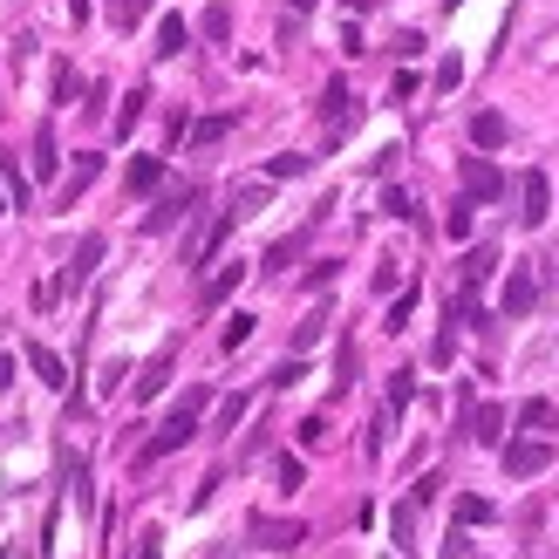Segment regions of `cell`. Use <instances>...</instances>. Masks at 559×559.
<instances>
[{
	"label": "cell",
	"mask_w": 559,
	"mask_h": 559,
	"mask_svg": "<svg viewBox=\"0 0 559 559\" xmlns=\"http://www.w3.org/2000/svg\"><path fill=\"white\" fill-rule=\"evenodd\" d=\"M205 410H212V389H205V382H198V389H185V396L171 403V416L157 423V437L137 450V471H144V464H157V457H171V450H185L191 437H198V416H205Z\"/></svg>",
	"instance_id": "1"
},
{
	"label": "cell",
	"mask_w": 559,
	"mask_h": 559,
	"mask_svg": "<svg viewBox=\"0 0 559 559\" xmlns=\"http://www.w3.org/2000/svg\"><path fill=\"white\" fill-rule=\"evenodd\" d=\"M232 225H239V212H212V225H198L185 239V266H212L219 260V246L232 239Z\"/></svg>",
	"instance_id": "2"
},
{
	"label": "cell",
	"mask_w": 559,
	"mask_h": 559,
	"mask_svg": "<svg viewBox=\"0 0 559 559\" xmlns=\"http://www.w3.org/2000/svg\"><path fill=\"white\" fill-rule=\"evenodd\" d=\"M103 266V232H89V239H75V253H69V266H62V294H75V287H89V273Z\"/></svg>",
	"instance_id": "3"
},
{
	"label": "cell",
	"mask_w": 559,
	"mask_h": 559,
	"mask_svg": "<svg viewBox=\"0 0 559 559\" xmlns=\"http://www.w3.org/2000/svg\"><path fill=\"white\" fill-rule=\"evenodd\" d=\"M512 198H519V225H539L546 212H553V185H546V171H525L519 185H512Z\"/></svg>",
	"instance_id": "4"
},
{
	"label": "cell",
	"mask_w": 559,
	"mask_h": 559,
	"mask_svg": "<svg viewBox=\"0 0 559 559\" xmlns=\"http://www.w3.org/2000/svg\"><path fill=\"white\" fill-rule=\"evenodd\" d=\"M464 198H478V205L505 198V171H498L491 157H464Z\"/></svg>",
	"instance_id": "5"
},
{
	"label": "cell",
	"mask_w": 559,
	"mask_h": 559,
	"mask_svg": "<svg viewBox=\"0 0 559 559\" xmlns=\"http://www.w3.org/2000/svg\"><path fill=\"white\" fill-rule=\"evenodd\" d=\"M532 300H539L532 266H512V273H505V294H498V314H505V321H519V314H532Z\"/></svg>",
	"instance_id": "6"
},
{
	"label": "cell",
	"mask_w": 559,
	"mask_h": 559,
	"mask_svg": "<svg viewBox=\"0 0 559 559\" xmlns=\"http://www.w3.org/2000/svg\"><path fill=\"white\" fill-rule=\"evenodd\" d=\"M191 205H198V185H178V191H164V198H157V205L144 212V232H171V225L185 219Z\"/></svg>",
	"instance_id": "7"
},
{
	"label": "cell",
	"mask_w": 559,
	"mask_h": 559,
	"mask_svg": "<svg viewBox=\"0 0 559 559\" xmlns=\"http://www.w3.org/2000/svg\"><path fill=\"white\" fill-rule=\"evenodd\" d=\"M546 464H553V444H546V437L505 444V471H512V478H532V471H546Z\"/></svg>",
	"instance_id": "8"
},
{
	"label": "cell",
	"mask_w": 559,
	"mask_h": 559,
	"mask_svg": "<svg viewBox=\"0 0 559 559\" xmlns=\"http://www.w3.org/2000/svg\"><path fill=\"white\" fill-rule=\"evenodd\" d=\"M300 539H307L300 519H253V546H266V553H294Z\"/></svg>",
	"instance_id": "9"
},
{
	"label": "cell",
	"mask_w": 559,
	"mask_h": 559,
	"mask_svg": "<svg viewBox=\"0 0 559 559\" xmlns=\"http://www.w3.org/2000/svg\"><path fill=\"white\" fill-rule=\"evenodd\" d=\"M321 116H328V130H335V144H341V130H355V96H348V82H328L321 89Z\"/></svg>",
	"instance_id": "10"
},
{
	"label": "cell",
	"mask_w": 559,
	"mask_h": 559,
	"mask_svg": "<svg viewBox=\"0 0 559 559\" xmlns=\"http://www.w3.org/2000/svg\"><path fill=\"white\" fill-rule=\"evenodd\" d=\"M171 355H178V348H157V355L144 362V375L130 382V396H137V403H150V396H164V382H171Z\"/></svg>",
	"instance_id": "11"
},
{
	"label": "cell",
	"mask_w": 559,
	"mask_h": 559,
	"mask_svg": "<svg viewBox=\"0 0 559 559\" xmlns=\"http://www.w3.org/2000/svg\"><path fill=\"white\" fill-rule=\"evenodd\" d=\"M471 144H478V150H505V144H512V123H505L498 110H478V116H471Z\"/></svg>",
	"instance_id": "12"
},
{
	"label": "cell",
	"mask_w": 559,
	"mask_h": 559,
	"mask_svg": "<svg viewBox=\"0 0 559 559\" xmlns=\"http://www.w3.org/2000/svg\"><path fill=\"white\" fill-rule=\"evenodd\" d=\"M28 369H35V382H48V389H69L62 355H55V348H41V341H28Z\"/></svg>",
	"instance_id": "13"
},
{
	"label": "cell",
	"mask_w": 559,
	"mask_h": 559,
	"mask_svg": "<svg viewBox=\"0 0 559 559\" xmlns=\"http://www.w3.org/2000/svg\"><path fill=\"white\" fill-rule=\"evenodd\" d=\"M464 423H471V444H498V437H505V410H498V403H478Z\"/></svg>",
	"instance_id": "14"
},
{
	"label": "cell",
	"mask_w": 559,
	"mask_h": 559,
	"mask_svg": "<svg viewBox=\"0 0 559 559\" xmlns=\"http://www.w3.org/2000/svg\"><path fill=\"white\" fill-rule=\"evenodd\" d=\"M28 164H35V178H41V185H48V178L62 171V150H55V130H48V123L35 130V157H28Z\"/></svg>",
	"instance_id": "15"
},
{
	"label": "cell",
	"mask_w": 559,
	"mask_h": 559,
	"mask_svg": "<svg viewBox=\"0 0 559 559\" xmlns=\"http://www.w3.org/2000/svg\"><path fill=\"white\" fill-rule=\"evenodd\" d=\"M266 198H273V178H253V185H232V212H239V219H253V212H266Z\"/></svg>",
	"instance_id": "16"
},
{
	"label": "cell",
	"mask_w": 559,
	"mask_h": 559,
	"mask_svg": "<svg viewBox=\"0 0 559 559\" xmlns=\"http://www.w3.org/2000/svg\"><path fill=\"white\" fill-rule=\"evenodd\" d=\"M239 280H246V260H225L219 273H212V280H205V294H198V300H205V307H219V300L232 294V287H239Z\"/></svg>",
	"instance_id": "17"
},
{
	"label": "cell",
	"mask_w": 559,
	"mask_h": 559,
	"mask_svg": "<svg viewBox=\"0 0 559 559\" xmlns=\"http://www.w3.org/2000/svg\"><path fill=\"white\" fill-rule=\"evenodd\" d=\"M96 171H103V157H75V171H69V178H62V205H75L82 191L96 185Z\"/></svg>",
	"instance_id": "18"
},
{
	"label": "cell",
	"mask_w": 559,
	"mask_h": 559,
	"mask_svg": "<svg viewBox=\"0 0 559 559\" xmlns=\"http://www.w3.org/2000/svg\"><path fill=\"white\" fill-rule=\"evenodd\" d=\"M491 273H498V253H491V246H471V253H464V287L478 294V287H485Z\"/></svg>",
	"instance_id": "19"
},
{
	"label": "cell",
	"mask_w": 559,
	"mask_h": 559,
	"mask_svg": "<svg viewBox=\"0 0 559 559\" xmlns=\"http://www.w3.org/2000/svg\"><path fill=\"white\" fill-rule=\"evenodd\" d=\"M185 41H191V28L178 21V14H164V21H157V55H164V62H171V55H185Z\"/></svg>",
	"instance_id": "20"
},
{
	"label": "cell",
	"mask_w": 559,
	"mask_h": 559,
	"mask_svg": "<svg viewBox=\"0 0 559 559\" xmlns=\"http://www.w3.org/2000/svg\"><path fill=\"white\" fill-rule=\"evenodd\" d=\"M144 110H150V89H130V96H123V110H116V137H130V130L144 123Z\"/></svg>",
	"instance_id": "21"
},
{
	"label": "cell",
	"mask_w": 559,
	"mask_h": 559,
	"mask_svg": "<svg viewBox=\"0 0 559 559\" xmlns=\"http://www.w3.org/2000/svg\"><path fill=\"white\" fill-rule=\"evenodd\" d=\"M164 185V157H130V191H157Z\"/></svg>",
	"instance_id": "22"
},
{
	"label": "cell",
	"mask_w": 559,
	"mask_h": 559,
	"mask_svg": "<svg viewBox=\"0 0 559 559\" xmlns=\"http://www.w3.org/2000/svg\"><path fill=\"white\" fill-rule=\"evenodd\" d=\"M307 164L314 157H300V150H280V157H266V178L280 185V178H307Z\"/></svg>",
	"instance_id": "23"
},
{
	"label": "cell",
	"mask_w": 559,
	"mask_h": 559,
	"mask_svg": "<svg viewBox=\"0 0 559 559\" xmlns=\"http://www.w3.org/2000/svg\"><path fill=\"white\" fill-rule=\"evenodd\" d=\"M198 35H205V41H232V7H225V0H219V7H205Z\"/></svg>",
	"instance_id": "24"
},
{
	"label": "cell",
	"mask_w": 559,
	"mask_h": 559,
	"mask_svg": "<svg viewBox=\"0 0 559 559\" xmlns=\"http://www.w3.org/2000/svg\"><path fill=\"white\" fill-rule=\"evenodd\" d=\"M0 185H7V198H14V205H21V212H28V205H35V185H28V178H21V171H14V164H7V157H0Z\"/></svg>",
	"instance_id": "25"
},
{
	"label": "cell",
	"mask_w": 559,
	"mask_h": 559,
	"mask_svg": "<svg viewBox=\"0 0 559 559\" xmlns=\"http://www.w3.org/2000/svg\"><path fill=\"white\" fill-rule=\"evenodd\" d=\"M144 14H150V0H110V28H123V35H130Z\"/></svg>",
	"instance_id": "26"
},
{
	"label": "cell",
	"mask_w": 559,
	"mask_h": 559,
	"mask_svg": "<svg viewBox=\"0 0 559 559\" xmlns=\"http://www.w3.org/2000/svg\"><path fill=\"white\" fill-rule=\"evenodd\" d=\"M348 389H355V341L335 348V396H348Z\"/></svg>",
	"instance_id": "27"
},
{
	"label": "cell",
	"mask_w": 559,
	"mask_h": 559,
	"mask_svg": "<svg viewBox=\"0 0 559 559\" xmlns=\"http://www.w3.org/2000/svg\"><path fill=\"white\" fill-rule=\"evenodd\" d=\"M389 532H396V546H416V498L389 512Z\"/></svg>",
	"instance_id": "28"
},
{
	"label": "cell",
	"mask_w": 559,
	"mask_h": 559,
	"mask_svg": "<svg viewBox=\"0 0 559 559\" xmlns=\"http://www.w3.org/2000/svg\"><path fill=\"white\" fill-rule=\"evenodd\" d=\"M225 130H232V116H205V123H191L185 137H191V144H198V150H205V144H219Z\"/></svg>",
	"instance_id": "29"
},
{
	"label": "cell",
	"mask_w": 559,
	"mask_h": 559,
	"mask_svg": "<svg viewBox=\"0 0 559 559\" xmlns=\"http://www.w3.org/2000/svg\"><path fill=\"white\" fill-rule=\"evenodd\" d=\"M410 314H416V287H403V294H396V307H389V321H382V328H389V335H403V328H410Z\"/></svg>",
	"instance_id": "30"
},
{
	"label": "cell",
	"mask_w": 559,
	"mask_h": 559,
	"mask_svg": "<svg viewBox=\"0 0 559 559\" xmlns=\"http://www.w3.org/2000/svg\"><path fill=\"white\" fill-rule=\"evenodd\" d=\"M300 246H307V232H294V239H280V246L266 253V273H287V266H294V253H300Z\"/></svg>",
	"instance_id": "31"
},
{
	"label": "cell",
	"mask_w": 559,
	"mask_h": 559,
	"mask_svg": "<svg viewBox=\"0 0 559 559\" xmlns=\"http://www.w3.org/2000/svg\"><path fill=\"white\" fill-rule=\"evenodd\" d=\"M457 525H491V498H471V491H464V498H457Z\"/></svg>",
	"instance_id": "32"
},
{
	"label": "cell",
	"mask_w": 559,
	"mask_h": 559,
	"mask_svg": "<svg viewBox=\"0 0 559 559\" xmlns=\"http://www.w3.org/2000/svg\"><path fill=\"white\" fill-rule=\"evenodd\" d=\"M123 559H164V532H157V525H144V532H137V546H130Z\"/></svg>",
	"instance_id": "33"
},
{
	"label": "cell",
	"mask_w": 559,
	"mask_h": 559,
	"mask_svg": "<svg viewBox=\"0 0 559 559\" xmlns=\"http://www.w3.org/2000/svg\"><path fill=\"white\" fill-rule=\"evenodd\" d=\"M471 205H478V198H457V205H450V219H444L450 239H471Z\"/></svg>",
	"instance_id": "34"
},
{
	"label": "cell",
	"mask_w": 559,
	"mask_h": 559,
	"mask_svg": "<svg viewBox=\"0 0 559 559\" xmlns=\"http://www.w3.org/2000/svg\"><path fill=\"white\" fill-rule=\"evenodd\" d=\"M246 341H253V314H232L225 335H219V348H246Z\"/></svg>",
	"instance_id": "35"
},
{
	"label": "cell",
	"mask_w": 559,
	"mask_h": 559,
	"mask_svg": "<svg viewBox=\"0 0 559 559\" xmlns=\"http://www.w3.org/2000/svg\"><path fill=\"white\" fill-rule=\"evenodd\" d=\"M410 396H416V369H396L389 375V410H403Z\"/></svg>",
	"instance_id": "36"
},
{
	"label": "cell",
	"mask_w": 559,
	"mask_h": 559,
	"mask_svg": "<svg viewBox=\"0 0 559 559\" xmlns=\"http://www.w3.org/2000/svg\"><path fill=\"white\" fill-rule=\"evenodd\" d=\"M246 410H253V396H225V403H219V430H239Z\"/></svg>",
	"instance_id": "37"
},
{
	"label": "cell",
	"mask_w": 559,
	"mask_h": 559,
	"mask_svg": "<svg viewBox=\"0 0 559 559\" xmlns=\"http://www.w3.org/2000/svg\"><path fill=\"white\" fill-rule=\"evenodd\" d=\"M273 478H280V491H300V485H307V464H300V457H280Z\"/></svg>",
	"instance_id": "38"
},
{
	"label": "cell",
	"mask_w": 559,
	"mask_h": 559,
	"mask_svg": "<svg viewBox=\"0 0 559 559\" xmlns=\"http://www.w3.org/2000/svg\"><path fill=\"white\" fill-rule=\"evenodd\" d=\"M321 335H328V314H307V321L294 328V348H314Z\"/></svg>",
	"instance_id": "39"
},
{
	"label": "cell",
	"mask_w": 559,
	"mask_h": 559,
	"mask_svg": "<svg viewBox=\"0 0 559 559\" xmlns=\"http://www.w3.org/2000/svg\"><path fill=\"white\" fill-rule=\"evenodd\" d=\"M75 89H82V75L69 62H55V103H75Z\"/></svg>",
	"instance_id": "40"
},
{
	"label": "cell",
	"mask_w": 559,
	"mask_h": 559,
	"mask_svg": "<svg viewBox=\"0 0 559 559\" xmlns=\"http://www.w3.org/2000/svg\"><path fill=\"white\" fill-rule=\"evenodd\" d=\"M362 450H369V457H382V450H389V410H382V416L369 423V437H362Z\"/></svg>",
	"instance_id": "41"
},
{
	"label": "cell",
	"mask_w": 559,
	"mask_h": 559,
	"mask_svg": "<svg viewBox=\"0 0 559 559\" xmlns=\"http://www.w3.org/2000/svg\"><path fill=\"white\" fill-rule=\"evenodd\" d=\"M382 212H389V219H416L410 191H382Z\"/></svg>",
	"instance_id": "42"
},
{
	"label": "cell",
	"mask_w": 559,
	"mask_h": 559,
	"mask_svg": "<svg viewBox=\"0 0 559 559\" xmlns=\"http://www.w3.org/2000/svg\"><path fill=\"white\" fill-rule=\"evenodd\" d=\"M457 82H464V62L444 55V62H437V89H457Z\"/></svg>",
	"instance_id": "43"
},
{
	"label": "cell",
	"mask_w": 559,
	"mask_h": 559,
	"mask_svg": "<svg viewBox=\"0 0 559 559\" xmlns=\"http://www.w3.org/2000/svg\"><path fill=\"white\" fill-rule=\"evenodd\" d=\"M519 423H532V430H539V423H553V403H539V396H532V403L519 410Z\"/></svg>",
	"instance_id": "44"
},
{
	"label": "cell",
	"mask_w": 559,
	"mask_h": 559,
	"mask_svg": "<svg viewBox=\"0 0 559 559\" xmlns=\"http://www.w3.org/2000/svg\"><path fill=\"white\" fill-rule=\"evenodd\" d=\"M300 375H307V369H300V355H294V362H280V369H273V389H294Z\"/></svg>",
	"instance_id": "45"
},
{
	"label": "cell",
	"mask_w": 559,
	"mask_h": 559,
	"mask_svg": "<svg viewBox=\"0 0 559 559\" xmlns=\"http://www.w3.org/2000/svg\"><path fill=\"white\" fill-rule=\"evenodd\" d=\"M464 553H471V546H464V525H457V532L444 539V559H464Z\"/></svg>",
	"instance_id": "46"
},
{
	"label": "cell",
	"mask_w": 559,
	"mask_h": 559,
	"mask_svg": "<svg viewBox=\"0 0 559 559\" xmlns=\"http://www.w3.org/2000/svg\"><path fill=\"white\" fill-rule=\"evenodd\" d=\"M341 7H348V14H369V7H382V0H341Z\"/></svg>",
	"instance_id": "47"
},
{
	"label": "cell",
	"mask_w": 559,
	"mask_h": 559,
	"mask_svg": "<svg viewBox=\"0 0 559 559\" xmlns=\"http://www.w3.org/2000/svg\"><path fill=\"white\" fill-rule=\"evenodd\" d=\"M7 382H14V362H7V355H0V389H7Z\"/></svg>",
	"instance_id": "48"
},
{
	"label": "cell",
	"mask_w": 559,
	"mask_h": 559,
	"mask_svg": "<svg viewBox=\"0 0 559 559\" xmlns=\"http://www.w3.org/2000/svg\"><path fill=\"white\" fill-rule=\"evenodd\" d=\"M205 559H232V546H212V553H205Z\"/></svg>",
	"instance_id": "49"
},
{
	"label": "cell",
	"mask_w": 559,
	"mask_h": 559,
	"mask_svg": "<svg viewBox=\"0 0 559 559\" xmlns=\"http://www.w3.org/2000/svg\"><path fill=\"white\" fill-rule=\"evenodd\" d=\"M7 205H14V198H7V185H0V212H7Z\"/></svg>",
	"instance_id": "50"
},
{
	"label": "cell",
	"mask_w": 559,
	"mask_h": 559,
	"mask_svg": "<svg viewBox=\"0 0 559 559\" xmlns=\"http://www.w3.org/2000/svg\"><path fill=\"white\" fill-rule=\"evenodd\" d=\"M294 7H300V14H307V7H314V0H294Z\"/></svg>",
	"instance_id": "51"
},
{
	"label": "cell",
	"mask_w": 559,
	"mask_h": 559,
	"mask_svg": "<svg viewBox=\"0 0 559 559\" xmlns=\"http://www.w3.org/2000/svg\"><path fill=\"white\" fill-rule=\"evenodd\" d=\"M450 7H464V0H450Z\"/></svg>",
	"instance_id": "52"
},
{
	"label": "cell",
	"mask_w": 559,
	"mask_h": 559,
	"mask_svg": "<svg viewBox=\"0 0 559 559\" xmlns=\"http://www.w3.org/2000/svg\"><path fill=\"white\" fill-rule=\"evenodd\" d=\"M0 116H7V103H0Z\"/></svg>",
	"instance_id": "53"
}]
</instances>
